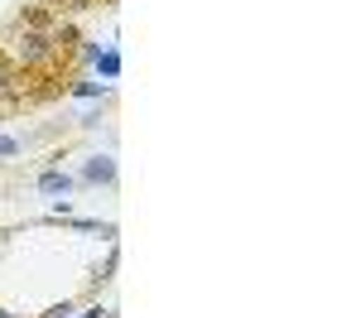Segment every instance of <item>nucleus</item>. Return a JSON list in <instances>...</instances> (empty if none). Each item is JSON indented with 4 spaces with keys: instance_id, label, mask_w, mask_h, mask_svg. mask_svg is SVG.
<instances>
[{
    "instance_id": "nucleus-4",
    "label": "nucleus",
    "mask_w": 361,
    "mask_h": 318,
    "mask_svg": "<svg viewBox=\"0 0 361 318\" xmlns=\"http://www.w3.org/2000/svg\"><path fill=\"white\" fill-rule=\"evenodd\" d=\"M82 58L97 68L102 82H116V78H121V54H116V44H87Z\"/></svg>"
},
{
    "instance_id": "nucleus-9",
    "label": "nucleus",
    "mask_w": 361,
    "mask_h": 318,
    "mask_svg": "<svg viewBox=\"0 0 361 318\" xmlns=\"http://www.w3.org/2000/svg\"><path fill=\"white\" fill-rule=\"evenodd\" d=\"M0 318H25V314H15V309H0Z\"/></svg>"
},
{
    "instance_id": "nucleus-1",
    "label": "nucleus",
    "mask_w": 361,
    "mask_h": 318,
    "mask_svg": "<svg viewBox=\"0 0 361 318\" xmlns=\"http://www.w3.org/2000/svg\"><path fill=\"white\" fill-rule=\"evenodd\" d=\"M54 54H58V34H49V29H20L15 34V58L25 68H44V63H54Z\"/></svg>"
},
{
    "instance_id": "nucleus-8",
    "label": "nucleus",
    "mask_w": 361,
    "mask_h": 318,
    "mask_svg": "<svg viewBox=\"0 0 361 318\" xmlns=\"http://www.w3.org/2000/svg\"><path fill=\"white\" fill-rule=\"evenodd\" d=\"M73 318H111V309H106L102 299H92V304H82V309H78Z\"/></svg>"
},
{
    "instance_id": "nucleus-7",
    "label": "nucleus",
    "mask_w": 361,
    "mask_h": 318,
    "mask_svg": "<svg viewBox=\"0 0 361 318\" xmlns=\"http://www.w3.org/2000/svg\"><path fill=\"white\" fill-rule=\"evenodd\" d=\"M73 314H78V304H73V299H63V304H49L39 318H73Z\"/></svg>"
},
{
    "instance_id": "nucleus-5",
    "label": "nucleus",
    "mask_w": 361,
    "mask_h": 318,
    "mask_svg": "<svg viewBox=\"0 0 361 318\" xmlns=\"http://www.w3.org/2000/svg\"><path fill=\"white\" fill-rule=\"evenodd\" d=\"M116 92V82H102V78H82V82L68 87V97H78V102H106Z\"/></svg>"
},
{
    "instance_id": "nucleus-6",
    "label": "nucleus",
    "mask_w": 361,
    "mask_h": 318,
    "mask_svg": "<svg viewBox=\"0 0 361 318\" xmlns=\"http://www.w3.org/2000/svg\"><path fill=\"white\" fill-rule=\"evenodd\" d=\"M25 154V140H15V135H0V159H20Z\"/></svg>"
},
{
    "instance_id": "nucleus-2",
    "label": "nucleus",
    "mask_w": 361,
    "mask_h": 318,
    "mask_svg": "<svg viewBox=\"0 0 361 318\" xmlns=\"http://www.w3.org/2000/svg\"><path fill=\"white\" fill-rule=\"evenodd\" d=\"M73 173H78V188H116L121 164H116L111 149H102V154H87V159H82Z\"/></svg>"
},
{
    "instance_id": "nucleus-3",
    "label": "nucleus",
    "mask_w": 361,
    "mask_h": 318,
    "mask_svg": "<svg viewBox=\"0 0 361 318\" xmlns=\"http://www.w3.org/2000/svg\"><path fill=\"white\" fill-rule=\"evenodd\" d=\"M34 188H39L44 198H68V193H78V173H73V169H58V164H49V169L34 178Z\"/></svg>"
}]
</instances>
